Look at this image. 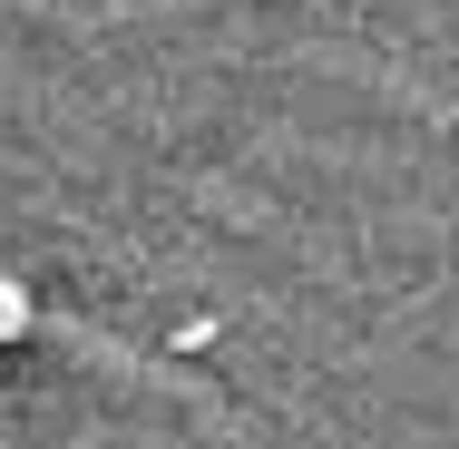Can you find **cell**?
<instances>
[{"instance_id": "cell-1", "label": "cell", "mask_w": 459, "mask_h": 449, "mask_svg": "<svg viewBox=\"0 0 459 449\" xmlns=\"http://www.w3.org/2000/svg\"><path fill=\"white\" fill-rule=\"evenodd\" d=\"M20 332H30V293L0 273V342H20Z\"/></svg>"}]
</instances>
